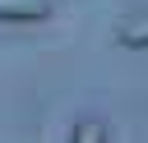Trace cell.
Masks as SVG:
<instances>
[{"instance_id":"obj_2","label":"cell","mask_w":148,"mask_h":143,"mask_svg":"<svg viewBox=\"0 0 148 143\" xmlns=\"http://www.w3.org/2000/svg\"><path fill=\"white\" fill-rule=\"evenodd\" d=\"M116 42L130 46V51H148V14H134L116 28Z\"/></svg>"},{"instance_id":"obj_1","label":"cell","mask_w":148,"mask_h":143,"mask_svg":"<svg viewBox=\"0 0 148 143\" xmlns=\"http://www.w3.org/2000/svg\"><path fill=\"white\" fill-rule=\"evenodd\" d=\"M51 14V0H0V23H46Z\"/></svg>"},{"instance_id":"obj_3","label":"cell","mask_w":148,"mask_h":143,"mask_svg":"<svg viewBox=\"0 0 148 143\" xmlns=\"http://www.w3.org/2000/svg\"><path fill=\"white\" fill-rule=\"evenodd\" d=\"M69 143H106V125H102V120H79Z\"/></svg>"}]
</instances>
